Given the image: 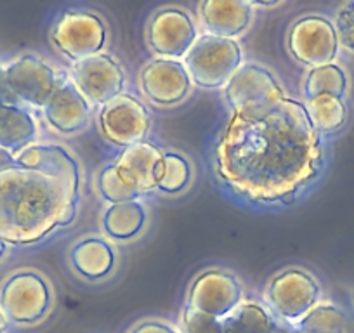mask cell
Wrapping results in <instances>:
<instances>
[{
    "label": "cell",
    "mask_w": 354,
    "mask_h": 333,
    "mask_svg": "<svg viewBox=\"0 0 354 333\" xmlns=\"http://www.w3.org/2000/svg\"><path fill=\"white\" fill-rule=\"evenodd\" d=\"M308 117L318 134H330L344 127L347 120V108L342 97L322 94L304 103Z\"/></svg>",
    "instance_id": "cell-22"
},
{
    "label": "cell",
    "mask_w": 354,
    "mask_h": 333,
    "mask_svg": "<svg viewBox=\"0 0 354 333\" xmlns=\"http://www.w3.org/2000/svg\"><path fill=\"white\" fill-rule=\"evenodd\" d=\"M243 53L236 40L203 35L196 39L185 57L193 84L203 89H221L243 66Z\"/></svg>",
    "instance_id": "cell-3"
},
{
    "label": "cell",
    "mask_w": 354,
    "mask_h": 333,
    "mask_svg": "<svg viewBox=\"0 0 354 333\" xmlns=\"http://www.w3.org/2000/svg\"><path fill=\"white\" fill-rule=\"evenodd\" d=\"M15 163V156L9 151L0 148V169H6V166H11Z\"/></svg>",
    "instance_id": "cell-32"
},
{
    "label": "cell",
    "mask_w": 354,
    "mask_h": 333,
    "mask_svg": "<svg viewBox=\"0 0 354 333\" xmlns=\"http://www.w3.org/2000/svg\"><path fill=\"white\" fill-rule=\"evenodd\" d=\"M333 28H335L339 44H342L346 49L354 50V2L346 4L337 12Z\"/></svg>",
    "instance_id": "cell-29"
},
{
    "label": "cell",
    "mask_w": 354,
    "mask_h": 333,
    "mask_svg": "<svg viewBox=\"0 0 354 333\" xmlns=\"http://www.w3.org/2000/svg\"><path fill=\"white\" fill-rule=\"evenodd\" d=\"M106 40V23L91 11L63 12L50 28V44L73 63L103 53Z\"/></svg>",
    "instance_id": "cell-5"
},
{
    "label": "cell",
    "mask_w": 354,
    "mask_h": 333,
    "mask_svg": "<svg viewBox=\"0 0 354 333\" xmlns=\"http://www.w3.org/2000/svg\"><path fill=\"white\" fill-rule=\"evenodd\" d=\"M145 96L156 106H176L188 97L192 91V77L185 63L177 59L149 61L139 75Z\"/></svg>",
    "instance_id": "cell-14"
},
{
    "label": "cell",
    "mask_w": 354,
    "mask_h": 333,
    "mask_svg": "<svg viewBox=\"0 0 354 333\" xmlns=\"http://www.w3.org/2000/svg\"><path fill=\"white\" fill-rule=\"evenodd\" d=\"M145 207L138 202L117 203L110 205L103 213V227L113 240H131L136 238L146 226Z\"/></svg>",
    "instance_id": "cell-21"
},
{
    "label": "cell",
    "mask_w": 354,
    "mask_h": 333,
    "mask_svg": "<svg viewBox=\"0 0 354 333\" xmlns=\"http://www.w3.org/2000/svg\"><path fill=\"white\" fill-rule=\"evenodd\" d=\"M8 318L4 316V312H2V309H0V333H6L8 332Z\"/></svg>",
    "instance_id": "cell-33"
},
{
    "label": "cell",
    "mask_w": 354,
    "mask_h": 333,
    "mask_svg": "<svg viewBox=\"0 0 354 333\" xmlns=\"http://www.w3.org/2000/svg\"><path fill=\"white\" fill-rule=\"evenodd\" d=\"M274 333H295V332H290V330H287V328H277V332ZM297 333H309V332H301V330H299Z\"/></svg>",
    "instance_id": "cell-35"
},
{
    "label": "cell",
    "mask_w": 354,
    "mask_h": 333,
    "mask_svg": "<svg viewBox=\"0 0 354 333\" xmlns=\"http://www.w3.org/2000/svg\"><path fill=\"white\" fill-rule=\"evenodd\" d=\"M71 82L87 103L104 106L124 94L125 73L113 56L101 53L75 63Z\"/></svg>",
    "instance_id": "cell-11"
},
{
    "label": "cell",
    "mask_w": 354,
    "mask_h": 333,
    "mask_svg": "<svg viewBox=\"0 0 354 333\" xmlns=\"http://www.w3.org/2000/svg\"><path fill=\"white\" fill-rule=\"evenodd\" d=\"M16 165L49 175L70 179L80 186V165L66 148L57 144H32L15 156Z\"/></svg>",
    "instance_id": "cell-18"
},
{
    "label": "cell",
    "mask_w": 354,
    "mask_h": 333,
    "mask_svg": "<svg viewBox=\"0 0 354 333\" xmlns=\"http://www.w3.org/2000/svg\"><path fill=\"white\" fill-rule=\"evenodd\" d=\"M100 129L111 144L127 146L146 141L151 129V117L145 104L131 94H120L101 106Z\"/></svg>",
    "instance_id": "cell-12"
},
{
    "label": "cell",
    "mask_w": 354,
    "mask_h": 333,
    "mask_svg": "<svg viewBox=\"0 0 354 333\" xmlns=\"http://www.w3.org/2000/svg\"><path fill=\"white\" fill-rule=\"evenodd\" d=\"M319 295L318 280L301 267H288L278 273L266 290L270 307L285 321H301L318 305Z\"/></svg>",
    "instance_id": "cell-6"
},
{
    "label": "cell",
    "mask_w": 354,
    "mask_h": 333,
    "mask_svg": "<svg viewBox=\"0 0 354 333\" xmlns=\"http://www.w3.org/2000/svg\"><path fill=\"white\" fill-rule=\"evenodd\" d=\"M37 139L35 118L15 103H0V148L16 156Z\"/></svg>",
    "instance_id": "cell-20"
},
{
    "label": "cell",
    "mask_w": 354,
    "mask_h": 333,
    "mask_svg": "<svg viewBox=\"0 0 354 333\" xmlns=\"http://www.w3.org/2000/svg\"><path fill=\"white\" fill-rule=\"evenodd\" d=\"M8 250H9V243L0 238V260L4 259V256L8 254Z\"/></svg>",
    "instance_id": "cell-34"
},
{
    "label": "cell",
    "mask_w": 354,
    "mask_h": 333,
    "mask_svg": "<svg viewBox=\"0 0 354 333\" xmlns=\"http://www.w3.org/2000/svg\"><path fill=\"white\" fill-rule=\"evenodd\" d=\"M59 82L54 68L35 54H23L6 66V84L12 97L42 110Z\"/></svg>",
    "instance_id": "cell-9"
},
{
    "label": "cell",
    "mask_w": 354,
    "mask_h": 333,
    "mask_svg": "<svg viewBox=\"0 0 354 333\" xmlns=\"http://www.w3.org/2000/svg\"><path fill=\"white\" fill-rule=\"evenodd\" d=\"M198 39V30L192 16L183 9H160L151 16L146 28V42L153 54L163 59L186 57Z\"/></svg>",
    "instance_id": "cell-10"
},
{
    "label": "cell",
    "mask_w": 354,
    "mask_h": 333,
    "mask_svg": "<svg viewBox=\"0 0 354 333\" xmlns=\"http://www.w3.org/2000/svg\"><path fill=\"white\" fill-rule=\"evenodd\" d=\"M192 181V165L181 153H163L156 188L162 193H181Z\"/></svg>",
    "instance_id": "cell-25"
},
{
    "label": "cell",
    "mask_w": 354,
    "mask_h": 333,
    "mask_svg": "<svg viewBox=\"0 0 354 333\" xmlns=\"http://www.w3.org/2000/svg\"><path fill=\"white\" fill-rule=\"evenodd\" d=\"M162 160L163 151L158 146L142 141L122 149L115 166L120 178L142 195L156 188Z\"/></svg>",
    "instance_id": "cell-15"
},
{
    "label": "cell",
    "mask_w": 354,
    "mask_h": 333,
    "mask_svg": "<svg viewBox=\"0 0 354 333\" xmlns=\"http://www.w3.org/2000/svg\"><path fill=\"white\" fill-rule=\"evenodd\" d=\"M299 330L309 333H344V316L332 305H316L299 321Z\"/></svg>",
    "instance_id": "cell-27"
},
{
    "label": "cell",
    "mask_w": 354,
    "mask_h": 333,
    "mask_svg": "<svg viewBox=\"0 0 354 333\" xmlns=\"http://www.w3.org/2000/svg\"><path fill=\"white\" fill-rule=\"evenodd\" d=\"M207 35L234 40L243 35L252 23V8L240 0H203L198 8Z\"/></svg>",
    "instance_id": "cell-17"
},
{
    "label": "cell",
    "mask_w": 354,
    "mask_h": 333,
    "mask_svg": "<svg viewBox=\"0 0 354 333\" xmlns=\"http://www.w3.org/2000/svg\"><path fill=\"white\" fill-rule=\"evenodd\" d=\"M97 191H100L101 198L108 202L110 205H117V203H127V202H138L141 193L131 184L124 181L118 174L115 163L111 165H104L97 174Z\"/></svg>",
    "instance_id": "cell-26"
},
{
    "label": "cell",
    "mask_w": 354,
    "mask_h": 333,
    "mask_svg": "<svg viewBox=\"0 0 354 333\" xmlns=\"http://www.w3.org/2000/svg\"><path fill=\"white\" fill-rule=\"evenodd\" d=\"M131 333H177L172 326L162 321H142Z\"/></svg>",
    "instance_id": "cell-30"
},
{
    "label": "cell",
    "mask_w": 354,
    "mask_h": 333,
    "mask_svg": "<svg viewBox=\"0 0 354 333\" xmlns=\"http://www.w3.org/2000/svg\"><path fill=\"white\" fill-rule=\"evenodd\" d=\"M183 333H223V319L185 305L181 312Z\"/></svg>",
    "instance_id": "cell-28"
},
{
    "label": "cell",
    "mask_w": 354,
    "mask_h": 333,
    "mask_svg": "<svg viewBox=\"0 0 354 333\" xmlns=\"http://www.w3.org/2000/svg\"><path fill=\"white\" fill-rule=\"evenodd\" d=\"M224 97L233 113L268 110L287 97L274 75L255 63L243 64L224 87Z\"/></svg>",
    "instance_id": "cell-7"
},
{
    "label": "cell",
    "mask_w": 354,
    "mask_h": 333,
    "mask_svg": "<svg viewBox=\"0 0 354 333\" xmlns=\"http://www.w3.org/2000/svg\"><path fill=\"white\" fill-rule=\"evenodd\" d=\"M322 137L304 104L285 97L255 113H233L214 153L216 175L252 202L288 203L319 174Z\"/></svg>",
    "instance_id": "cell-1"
},
{
    "label": "cell",
    "mask_w": 354,
    "mask_h": 333,
    "mask_svg": "<svg viewBox=\"0 0 354 333\" xmlns=\"http://www.w3.org/2000/svg\"><path fill=\"white\" fill-rule=\"evenodd\" d=\"M53 288L37 271H18L0 287V309L8 321L19 326L37 325L53 309Z\"/></svg>",
    "instance_id": "cell-4"
},
{
    "label": "cell",
    "mask_w": 354,
    "mask_h": 333,
    "mask_svg": "<svg viewBox=\"0 0 354 333\" xmlns=\"http://www.w3.org/2000/svg\"><path fill=\"white\" fill-rule=\"evenodd\" d=\"M44 115L54 131L61 134H75L87 127L91 108L73 82L66 78L59 82L56 93L44 106Z\"/></svg>",
    "instance_id": "cell-16"
},
{
    "label": "cell",
    "mask_w": 354,
    "mask_h": 333,
    "mask_svg": "<svg viewBox=\"0 0 354 333\" xmlns=\"http://www.w3.org/2000/svg\"><path fill=\"white\" fill-rule=\"evenodd\" d=\"M70 263L80 276L91 281L104 280L117 266V254L111 243L100 236H87L70 250Z\"/></svg>",
    "instance_id": "cell-19"
},
{
    "label": "cell",
    "mask_w": 354,
    "mask_h": 333,
    "mask_svg": "<svg viewBox=\"0 0 354 333\" xmlns=\"http://www.w3.org/2000/svg\"><path fill=\"white\" fill-rule=\"evenodd\" d=\"M0 103L18 104V101L12 97V94L8 89V84H6V68L2 64H0Z\"/></svg>",
    "instance_id": "cell-31"
},
{
    "label": "cell",
    "mask_w": 354,
    "mask_h": 333,
    "mask_svg": "<svg viewBox=\"0 0 354 333\" xmlns=\"http://www.w3.org/2000/svg\"><path fill=\"white\" fill-rule=\"evenodd\" d=\"M243 298V285L230 271L207 269L195 278L188 292L189 307L224 319Z\"/></svg>",
    "instance_id": "cell-13"
},
{
    "label": "cell",
    "mask_w": 354,
    "mask_h": 333,
    "mask_svg": "<svg viewBox=\"0 0 354 333\" xmlns=\"http://www.w3.org/2000/svg\"><path fill=\"white\" fill-rule=\"evenodd\" d=\"M80 186L16 165L0 169V238L32 245L75 220Z\"/></svg>",
    "instance_id": "cell-2"
},
{
    "label": "cell",
    "mask_w": 354,
    "mask_h": 333,
    "mask_svg": "<svg viewBox=\"0 0 354 333\" xmlns=\"http://www.w3.org/2000/svg\"><path fill=\"white\" fill-rule=\"evenodd\" d=\"M287 46L295 61L318 68L332 64L339 50V40L332 21L323 16L309 15L290 26Z\"/></svg>",
    "instance_id": "cell-8"
},
{
    "label": "cell",
    "mask_w": 354,
    "mask_h": 333,
    "mask_svg": "<svg viewBox=\"0 0 354 333\" xmlns=\"http://www.w3.org/2000/svg\"><path fill=\"white\" fill-rule=\"evenodd\" d=\"M347 89V77L344 70L337 64H325V66L311 68L304 82L306 99H313L322 94L344 97Z\"/></svg>",
    "instance_id": "cell-24"
},
{
    "label": "cell",
    "mask_w": 354,
    "mask_h": 333,
    "mask_svg": "<svg viewBox=\"0 0 354 333\" xmlns=\"http://www.w3.org/2000/svg\"><path fill=\"white\" fill-rule=\"evenodd\" d=\"M277 328L273 316L255 302L240 304L223 319V333H274Z\"/></svg>",
    "instance_id": "cell-23"
}]
</instances>
